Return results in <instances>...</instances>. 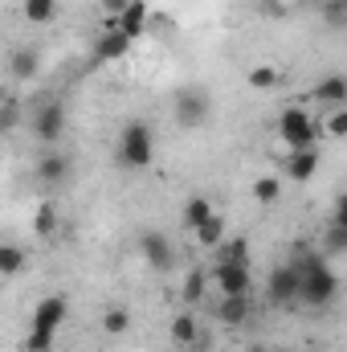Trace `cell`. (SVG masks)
<instances>
[{"label": "cell", "mask_w": 347, "mask_h": 352, "mask_svg": "<svg viewBox=\"0 0 347 352\" xmlns=\"http://www.w3.org/2000/svg\"><path fill=\"white\" fill-rule=\"evenodd\" d=\"M37 70H41V54H37L33 45H21V50L8 58V74H12V78H37Z\"/></svg>", "instance_id": "ac0fdd59"}, {"label": "cell", "mask_w": 347, "mask_h": 352, "mask_svg": "<svg viewBox=\"0 0 347 352\" xmlns=\"http://www.w3.org/2000/svg\"><path fill=\"white\" fill-rule=\"evenodd\" d=\"M282 4H286V0H282Z\"/></svg>", "instance_id": "e575fe53"}, {"label": "cell", "mask_w": 347, "mask_h": 352, "mask_svg": "<svg viewBox=\"0 0 347 352\" xmlns=\"http://www.w3.org/2000/svg\"><path fill=\"white\" fill-rule=\"evenodd\" d=\"M213 311H217V320H221L225 328H241V324H250V316H254V295H221V303H217Z\"/></svg>", "instance_id": "8fae6325"}, {"label": "cell", "mask_w": 347, "mask_h": 352, "mask_svg": "<svg viewBox=\"0 0 347 352\" xmlns=\"http://www.w3.org/2000/svg\"><path fill=\"white\" fill-rule=\"evenodd\" d=\"M139 254H143V263L152 266L156 274H168L176 266V246L168 242V234H160V230H152V234L139 238Z\"/></svg>", "instance_id": "52a82bcc"}, {"label": "cell", "mask_w": 347, "mask_h": 352, "mask_svg": "<svg viewBox=\"0 0 347 352\" xmlns=\"http://www.w3.org/2000/svg\"><path fill=\"white\" fill-rule=\"evenodd\" d=\"M278 352H294V349H278Z\"/></svg>", "instance_id": "836d02e7"}, {"label": "cell", "mask_w": 347, "mask_h": 352, "mask_svg": "<svg viewBox=\"0 0 347 352\" xmlns=\"http://www.w3.org/2000/svg\"><path fill=\"white\" fill-rule=\"evenodd\" d=\"M221 258L254 266V250H250V238H229V242H221Z\"/></svg>", "instance_id": "4316f807"}, {"label": "cell", "mask_w": 347, "mask_h": 352, "mask_svg": "<svg viewBox=\"0 0 347 352\" xmlns=\"http://www.w3.org/2000/svg\"><path fill=\"white\" fill-rule=\"evenodd\" d=\"M208 111H213L208 90L184 87L180 94H176V123H180V127H200V123L208 119Z\"/></svg>", "instance_id": "5b68a950"}, {"label": "cell", "mask_w": 347, "mask_h": 352, "mask_svg": "<svg viewBox=\"0 0 347 352\" xmlns=\"http://www.w3.org/2000/svg\"><path fill=\"white\" fill-rule=\"evenodd\" d=\"M254 201H258V205L282 201V176H258V180H254Z\"/></svg>", "instance_id": "d4e9b609"}, {"label": "cell", "mask_w": 347, "mask_h": 352, "mask_svg": "<svg viewBox=\"0 0 347 352\" xmlns=\"http://www.w3.org/2000/svg\"><path fill=\"white\" fill-rule=\"evenodd\" d=\"M327 135L331 140H347V107H335L327 115Z\"/></svg>", "instance_id": "4dcf8cb0"}, {"label": "cell", "mask_w": 347, "mask_h": 352, "mask_svg": "<svg viewBox=\"0 0 347 352\" xmlns=\"http://www.w3.org/2000/svg\"><path fill=\"white\" fill-rule=\"evenodd\" d=\"M66 316H70V303H66L62 295H45V299L33 307V324H29V328H37V332H53V336H58V328L66 324Z\"/></svg>", "instance_id": "30bf717a"}, {"label": "cell", "mask_w": 347, "mask_h": 352, "mask_svg": "<svg viewBox=\"0 0 347 352\" xmlns=\"http://www.w3.org/2000/svg\"><path fill=\"white\" fill-rule=\"evenodd\" d=\"M319 164H323L319 148H311V152H290V156H286V164H282V176H286V180H294V184H307V180H315Z\"/></svg>", "instance_id": "7c38bea8"}, {"label": "cell", "mask_w": 347, "mask_h": 352, "mask_svg": "<svg viewBox=\"0 0 347 352\" xmlns=\"http://www.w3.org/2000/svg\"><path fill=\"white\" fill-rule=\"evenodd\" d=\"M265 295H270L274 307H290V303H298V270H294V263L274 266V270H270Z\"/></svg>", "instance_id": "ba28073f"}, {"label": "cell", "mask_w": 347, "mask_h": 352, "mask_svg": "<svg viewBox=\"0 0 347 352\" xmlns=\"http://www.w3.org/2000/svg\"><path fill=\"white\" fill-rule=\"evenodd\" d=\"M246 78H250V87H254V90H274L278 82H282V74H278L274 66H250V74H246Z\"/></svg>", "instance_id": "83f0119b"}, {"label": "cell", "mask_w": 347, "mask_h": 352, "mask_svg": "<svg viewBox=\"0 0 347 352\" xmlns=\"http://www.w3.org/2000/svg\"><path fill=\"white\" fill-rule=\"evenodd\" d=\"M204 291H208V270H204V266H192V270L184 274V287H180L184 303H188V307H196V303L204 299Z\"/></svg>", "instance_id": "ffe728a7"}, {"label": "cell", "mask_w": 347, "mask_h": 352, "mask_svg": "<svg viewBox=\"0 0 347 352\" xmlns=\"http://www.w3.org/2000/svg\"><path fill=\"white\" fill-rule=\"evenodd\" d=\"M278 135H282V144H286L290 152H311V148L323 144L319 119H311L302 107H282V115H278Z\"/></svg>", "instance_id": "7a4b0ae2"}, {"label": "cell", "mask_w": 347, "mask_h": 352, "mask_svg": "<svg viewBox=\"0 0 347 352\" xmlns=\"http://www.w3.org/2000/svg\"><path fill=\"white\" fill-rule=\"evenodd\" d=\"M208 213H217L208 197H188V201H184V213H180V226H184V230L192 234V230H196V226H200V221H204Z\"/></svg>", "instance_id": "44dd1931"}, {"label": "cell", "mask_w": 347, "mask_h": 352, "mask_svg": "<svg viewBox=\"0 0 347 352\" xmlns=\"http://www.w3.org/2000/svg\"><path fill=\"white\" fill-rule=\"evenodd\" d=\"M127 4H131V0H102V12H106V21H115V16H119Z\"/></svg>", "instance_id": "1f68e13d"}, {"label": "cell", "mask_w": 347, "mask_h": 352, "mask_svg": "<svg viewBox=\"0 0 347 352\" xmlns=\"http://www.w3.org/2000/svg\"><path fill=\"white\" fill-rule=\"evenodd\" d=\"M33 234L45 238V242L58 234V209H53V201H41V205H37V213H33Z\"/></svg>", "instance_id": "7402d4cb"}, {"label": "cell", "mask_w": 347, "mask_h": 352, "mask_svg": "<svg viewBox=\"0 0 347 352\" xmlns=\"http://www.w3.org/2000/svg\"><path fill=\"white\" fill-rule=\"evenodd\" d=\"M208 278L217 283L221 295H254V270L246 263H229V258H217V266L208 270Z\"/></svg>", "instance_id": "277c9868"}, {"label": "cell", "mask_w": 347, "mask_h": 352, "mask_svg": "<svg viewBox=\"0 0 347 352\" xmlns=\"http://www.w3.org/2000/svg\"><path fill=\"white\" fill-rule=\"evenodd\" d=\"M127 328H131V311H127V307L115 303V307L102 311V332H106V336H123Z\"/></svg>", "instance_id": "cb8c5ba5"}, {"label": "cell", "mask_w": 347, "mask_h": 352, "mask_svg": "<svg viewBox=\"0 0 347 352\" xmlns=\"http://www.w3.org/2000/svg\"><path fill=\"white\" fill-rule=\"evenodd\" d=\"M246 352H265V349H258V344H254V349H246Z\"/></svg>", "instance_id": "d6a6232c"}, {"label": "cell", "mask_w": 347, "mask_h": 352, "mask_svg": "<svg viewBox=\"0 0 347 352\" xmlns=\"http://www.w3.org/2000/svg\"><path fill=\"white\" fill-rule=\"evenodd\" d=\"M33 135H37L45 148L62 144V135H66V107H62V102H41L37 115H33Z\"/></svg>", "instance_id": "8992f818"}, {"label": "cell", "mask_w": 347, "mask_h": 352, "mask_svg": "<svg viewBox=\"0 0 347 352\" xmlns=\"http://www.w3.org/2000/svg\"><path fill=\"white\" fill-rule=\"evenodd\" d=\"M344 250H347V226H335V221H331V226H327V234H323V250H319V254L339 258Z\"/></svg>", "instance_id": "484cf974"}, {"label": "cell", "mask_w": 347, "mask_h": 352, "mask_svg": "<svg viewBox=\"0 0 347 352\" xmlns=\"http://www.w3.org/2000/svg\"><path fill=\"white\" fill-rule=\"evenodd\" d=\"M131 45H135L131 37H123L119 29H106V33L94 41V58H98V62H123V58L131 54Z\"/></svg>", "instance_id": "4fadbf2b"}, {"label": "cell", "mask_w": 347, "mask_h": 352, "mask_svg": "<svg viewBox=\"0 0 347 352\" xmlns=\"http://www.w3.org/2000/svg\"><path fill=\"white\" fill-rule=\"evenodd\" d=\"M294 270H298V303L307 307H327L335 295H339V274L327 254L319 250H298L294 258Z\"/></svg>", "instance_id": "6da1fadb"}, {"label": "cell", "mask_w": 347, "mask_h": 352, "mask_svg": "<svg viewBox=\"0 0 347 352\" xmlns=\"http://www.w3.org/2000/svg\"><path fill=\"white\" fill-rule=\"evenodd\" d=\"M323 16L331 29H344L347 25V0H323Z\"/></svg>", "instance_id": "f1b7e54d"}, {"label": "cell", "mask_w": 347, "mask_h": 352, "mask_svg": "<svg viewBox=\"0 0 347 352\" xmlns=\"http://www.w3.org/2000/svg\"><path fill=\"white\" fill-rule=\"evenodd\" d=\"M156 160V135H152V127L147 123H127L123 131H119V164L123 168H147Z\"/></svg>", "instance_id": "3957f363"}, {"label": "cell", "mask_w": 347, "mask_h": 352, "mask_svg": "<svg viewBox=\"0 0 347 352\" xmlns=\"http://www.w3.org/2000/svg\"><path fill=\"white\" fill-rule=\"evenodd\" d=\"M37 180H41V184H66V180H70V160H66L58 148H49V152L37 160Z\"/></svg>", "instance_id": "5bb4252c"}, {"label": "cell", "mask_w": 347, "mask_h": 352, "mask_svg": "<svg viewBox=\"0 0 347 352\" xmlns=\"http://www.w3.org/2000/svg\"><path fill=\"white\" fill-rule=\"evenodd\" d=\"M147 25H152V4H147V0H131L115 21H106V29H119V33L131 37V41H139V37L147 33Z\"/></svg>", "instance_id": "9c48e42d"}, {"label": "cell", "mask_w": 347, "mask_h": 352, "mask_svg": "<svg viewBox=\"0 0 347 352\" xmlns=\"http://www.w3.org/2000/svg\"><path fill=\"white\" fill-rule=\"evenodd\" d=\"M25 266H29L25 246H16V242H0V278H16Z\"/></svg>", "instance_id": "d6986e66"}, {"label": "cell", "mask_w": 347, "mask_h": 352, "mask_svg": "<svg viewBox=\"0 0 347 352\" xmlns=\"http://www.w3.org/2000/svg\"><path fill=\"white\" fill-rule=\"evenodd\" d=\"M315 102H319V107H331V111H335V107H347V78L344 74H327V78L315 87Z\"/></svg>", "instance_id": "2e32d148"}, {"label": "cell", "mask_w": 347, "mask_h": 352, "mask_svg": "<svg viewBox=\"0 0 347 352\" xmlns=\"http://www.w3.org/2000/svg\"><path fill=\"white\" fill-rule=\"evenodd\" d=\"M25 352H53V332H37V328H29V336H25Z\"/></svg>", "instance_id": "f546056e"}, {"label": "cell", "mask_w": 347, "mask_h": 352, "mask_svg": "<svg viewBox=\"0 0 347 352\" xmlns=\"http://www.w3.org/2000/svg\"><path fill=\"white\" fill-rule=\"evenodd\" d=\"M21 16H25L29 25H49V21L58 16V0H25V4H21Z\"/></svg>", "instance_id": "603a6c76"}, {"label": "cell", "mask_w": 347, "mask_h": 352, "mask_svg": "<svg viewBox=\"0 0 347 352\" xmlns=\"http://www.w3.org/2000/svg\"><path fill=\"white\" fill-rule=\"evenodd\" d=\"M168 336H172L176 349H196V344H200V324H196V316H192V311H180L172 320V328H168Z\"/></svg>", "instance_id": "9a60e30c"}, {"label": "cell", "mask_w": 347, "mask_h": 352, "mask_svg": "<svg viewBox=\"0 0 347 352\" xmlns=\"http://www.w3.org/2000/svg\"><path fill=\"white\" fill-rule=\"evenodd\" d=\"M192 238H196V246H204V250H217L221 242H225V217L221 213H208L196 230H192Z\"/></svg>", "instance_id": "e0dca14e"}]
</instances>
